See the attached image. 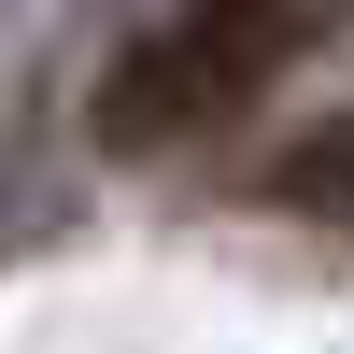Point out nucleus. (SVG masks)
<instances>
[{
    "instance_id": "obj_1",
    "label": "nucleus",
    "mask_w": 354,
    "mask_h": 354,
    "mask_svg": "<svg viewBox=\"0 0 354 354\" xmlns=\"http://www.w3.org/2000/svg\"><path fill=\"white\" fill-rule=\"evenodd\" d=\"M326 28H340V0H170L142 43H113L85 128H100V156H185L227 113H255Z\"/></svg>"
},
{
    "instance_id": "obj_2",
    "label": "nucleus",
    "mask_w": 354,
    "mask_h": 354,
    "mask_svg": "<svg viewBox=\"0 0 354 354\" xmlns=\"http://www.w3.org/2000/svg\"><path fill=\"white\" fill-rule=\"evenodd\" d=\"M255 185H270V213H298V227H326V241H354V100L312 113V128L283 142Z\"/></svg>"
}]
</instances>
